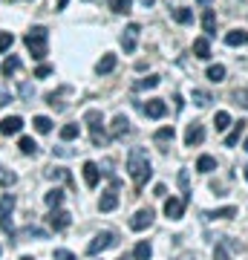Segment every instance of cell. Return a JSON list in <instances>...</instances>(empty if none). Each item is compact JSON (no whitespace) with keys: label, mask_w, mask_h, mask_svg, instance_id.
I'll return each mask as SVG.
<instances>
[{"label":"cell","mask_w":248,"mask_h":260,"mask_svg":"<svg viewBox=\"0 0 248 260\" xmlns=\"http://www.w3.org/2000/svg\"><path fill=\"white\" fill-rule=\"evenodd\" d=\"M127 174H130V179H133L136 188H141L147 179H150L153 168H150V159H147L145 148H133L127 153Z\"/></svg>","instance_id":"cell-1"},{"label":"cell","mask_w":248,"mask_h":260,"mask_svg":"<svg viewBox=\"0 0 248 260\" xmlns=\"http://www.w3.org/2000/svg\"><path fill=\"white\" fill-rule=\"evenodd\" d=\"M84 121L90 124V142H92V148H107L110 136H107V130H104L101 110H87V113H84Z\"/></svg>","instance_id":"cell-2"},{"label":"cell","mask_w":248,"mask_h":260,"mask_svg":"<svg viewBox=\"0 0 248 260\" xmlns=\"http://www.w3.org/2000/svg\"><path fill=\"white\" fill-rule=\"evenodd\" d=\"M46 38H49V32H46L44 26H32L26 32V38H23L35 61H44V58H46Z\"/></svg>","instance_id":"cell-3"},{"label":"cell","mask_w":248,"mask_h":260,"mask_svg":"<svg viewBox=\"0 0 248 260\" xmlns=\"http://www.w3.org/2000/svg\"><path fill=\"white\" fill-rule=\"evenodd\" d=\"M12 211H15V197L12 194H3L0 197V229L9 234H15V225H12Z\"/></svg>","instance_id":"cell-4"},{"label":"cell","mask_w":248,"mask_h":260,"mask_svg":"<svg viewBox=\"0 0 248 260\" xmlns=\"http://www.w3.org/2000/svg\"><path fill=\"white\" fill-rule=\"evenodd\" d=\"M116 234L113 232H101V234H95L90 240V246H87V254H101V251H107V249H113L116 246Z\"/></svg>","instance_id":"cell-5"},{"label":"cell","mask_w":248,"mask_h":260,"mask_svg":"<svg viewBox=\"0 0 248 260\" xmlns=\"http://www.w3.org/2000/svg\"><path fill=\"white\" fill-rule=\"evenodd\" d=\"M46 223H49L52 232H64L66 225L73 223V217H69V211H64V208L58 205V208H52V211L46 214Z\"/></svg>","instance_id":"cell-6"},{"label":"cell","mask_w":248,"mask_h":260,"mask_svg":"<svg viewBox=\"0 0 248 260\" xmlns=\"http://www.w3.org/2000/svg\"><path fill=\"white\" fill-rule=\"evenodd\" d=\"M153 217H156V214H153V208H141V211L133 214L130 229H133V232H145L147 225H153Z\"/></svg>","instance_id":"cell-7"},{"label":"cell","mask_w":248,"mask_h":260,"mask_svg":"<svg viewBox=\"0 0 248 260\" xmlns=\"http://www.w3.org/2000/svg\"><path fill=\"white\" fill-rule=\"evenodd\" d=\"M116 205H119V182L113 179V188H107V191L101 194V200H98V208H101V211H113Z\"/></svg>","instance_id":"cell-8"},{"label":"cell","mask_w":248,"mask_h":260,"mask_svg":"<svg viewBox=\"0 0 248 260\" xmlns=\"http://www.w3.org/2000/svg\"><path fill=\"white\" fill-rule=\"evenodd\" d=\"M138 32H141V26L138 23H130L127 29H124V35H121V47H124V52H136V41H138Z\"/></svg>","instance_id":"cell-9"},{"label":"cell","mask_w":248,"mask_h":260,"mask_svg":"<svg viewBox=\"0 0 248 260\" xmlns=\"http://www.w3.org/2000/svg\"><path fill=\"white\" fill-rule=\"evenodd\" d=\"M185 208H188V200H176V197H170L165 203V214H167V220H182V214H185Z\"/></svg>","instance_id":"cell-10"},{"label":"cell","mask_w":248,"mask_h":260,"mask_svg":"<svg viewBox=\"0 0 248 260\" xmlns=\"http://www.w3.org/2000/svg\"><path fill=\"white\" fill-rule=\"evenodd\" d=\"M23 130V119L20 116H6V119H0V136H15Z\"/></svg>","instance_id":"cell-11"},{"label":"cell","mask_w":248,"mask_h":260,"mask_svg":"<svg viewBox=\"0 0 248 260\" xmlns=\"http://www.w3.org/2000/svg\"><path fill=\"white\" fill-rule=\"evenodd\" d=\"M202 139H205V127L202 124H188V130H185V145L188 148H196V145H202Z\"/></svg>","instance_id":"cell-12"},{"label":"cell","mask_w":248,"mask_h":260,"mask_svg":"<svg viewBox=\"0 0 248 260\" xmlns=\"http://www.w3.org/2000/svg\"><path fill=\"white\" fill-rule=\"evenodd\" d=\"M113 139H124V136H130V119L127 116H124V113H119V116H116V119H113Z\"/></svg>","instance_id":"cell-13"},{"label":"cell","mask_w":248,"mask_h":260,"mask_svg":"<svg viewBox=\"0 0 248 260\" xmlns=\"http://www.w3.org/2000/svg\"><path fill=\"white\" fill-rule=\"evenodd\" d=\"M84 182H87V188H95L98 185V177H101V171H98V165L95 162H84Z\"/></svg>","instance_id":"cell-14"},{"label":"cell","mask_w":248,"mask_h":260,"mask_svg":"<svg viewBox=\"0 0 248 260\" xmlns=\"http://www.w3.org/2000/svg\"><path fill=\"white\" fill-rule=\"evenodd\" d=\"M116 64H119V58L113 55V52H107V55H101V61L95 64V73L98 75H110L113 70H116Z\"/></svg>","instance_id":"cell-15"},{"label":"cell","mask_w":248,"mask_h":260,"mask_svg":"<svg viewBox=\"0 0 248 260\" xmlns=\"http://www.w3.org/2000/svg\"><path fill=\"white\" fill-rule=\"evenodd\" d=\"M145 113L150 116V119H162V116L167 113V104L162 102V99H150V102H147V107H145Z\"/></svg>","instance_id":"cell-16"},{"label":"cell","mask_w":248,"mask_h":260,"mask_svg":"<svg viewBox=\"0 0 248 260\" xmlns=\"http://www.w3.org/2000/svg\"><path fill=\"white\" fill-rule=\"evenodd\" d=\"M225 44H228V47H245L248 44V32L245 29H231L228 35H225Z\"/></svg>","instance_id":"cell-17"},{"label":"cell","mask_w":248,"mask_h":260,"mask_svg":"<svg viewBox=\"0 0 248 260\" xmlns=\"http://www.w3.org/2000/svg\"><path fill=\"white\" fill-rule=\"evenodd\" d=\"M193 55L202 58V61H208V58H211V44H208V35L193 41Z\"/></svg>","instance_id":"cell-18"},{"label":"cell","mask_w":248,"mask_h":260,"mask_svg":"<svg viewBox=\"0 0 248 260\" xmlns=\"http://www.w3.org/2000/svg\"><path fill=\"white\" fill-rule=\"evenodd\" d=\"M245 127H248V121H242V119H239L237 124H234V130H231L228 136H225V148H234V145L239 142V136L245 133Z\"/></svg>","instance_id":"cell-19"},{"label":"cell","mask_w":248,"mask_h":260,"mask_svg":"<svg viewBox=\"0 0 248 260\" xmlns=\"http://www.w3.org/2000/svg\"><path fill=\"white\" fill-rule=\"evenodd\" d=\"M205 217H208V220H234V217H237V208H234V205H225V208L208 211Z\"/></svg>","instance_id":"cell-20"},{"label":"cell","mask_w":248,"mask_h":260,"mask_svg":"<svg viewBox=\"0 0 248 260\" xmlns=\"http://www.w3.org/2000/svg\"><path fill=\"white\" fill-rule=\"evenodd\" d=\"M202 29H205V35H208V38L217 35V15H214V9H205L202 12Z\"/></svg>","instance_id":"cell-21"},{"label":"cell","mask_w":248,"mask_h":260,"mask_svg":"<svg viewBox=\"0 0 248 260\" xmlns=\"http://www.w3.org/2000/svg\"><path fill=\"white\" fill-rule=\"evenodd\" d=\"M44 203L49 205V208H58V205L64 203V191H61V188H52V191H46V194H44Z\"/></svg>","instance_id":"cell-22"},{"label":"cell","mask_w":248,"mask_h":260,"mask_svg":"<svg viewBox=\"0 0 248 260\" xmlns=\"http://www.w3.org/2000/svg\"><path fill=\"white\" fill-rule=\"evenodd\" d=\"M133 257H136V260H150V257H153V246H150L147 240H141L136 249H133Z\"/></svg>","instance_id":"cell-23"},{"label":"cell","mask_w":248,"mask_h":260,"mask_svg":"<svg viewBox=\"0 0 248 260\" xmlns=\"http://www.w3.org/2000/svg\"><path fill=\"white\" fill-rule=\"evenodd\" d=\"M18 70H20V58L18 55H9L6 61H3V75H6V78H12Z\"/></svg>","instance_id":"cell-24"},{"label":"cell","mask_w":248,"mask_h":260,"mask_svg":"<svg viewBox=\"0 0 248 260\" xmlns=\"http://www.w3.org/2000/svg\"><path fill=\"white\" fill-rule=\"evenodd\" d=\"M64 93H69V87H61L58 93H49V95H46V104H49V107H55V110H64V102H61V95H64Z\"/></svg>","instance_id":"cell-25"},{"label":"cell","mask_w":248,"mask_h":260,"mask_svg":"<svg viewBox=\"0 0 248 260\" xmlns=\"http://www.w3.org/2000/svg\"><path fill=\"white\" fill-rule=\"evenodd\" d=\"M18 148H20V153H23V156H35V153H38L35 139H29V136H23V139L18 142Z\"/></svg>","instance_id":"cell-26"},{"label":"cell","mask_w":248,"mask_h":260,"mask_svg":"<svg viewBox=\"0 0 248 260\" xmlns=\"http://www.w3.org/2000/svg\"><path fill=\"white\" fill-rule=\"evenodd\" d=\"M208 81H214V84L225 81V67H222V64H211V67H208Z\"/></svg>","instance_id":"cell-27"},{"label":"cell","mask_w":248,"mask_h":260,"mask_svg":"<svg viewBox=\"0 0 248 260\" xmlns=\"http://www.w3.org/2000/svg\"><path fill=\"white\" fill-rule=\"evenodd\" d=\"M196 171H202V174H211V171H217V159H214V156H199V162H196Z\"/></svg>","instance_id":"cell-28"},{"label":"cell","mask_w":248,"mask_h":260,"mask_svg":"<svg viewBox=\"0 0 248 260\" xmlns=\"http://www.w3.org/2000/svg\"><path fill=\"white\" fill-rule=\"evenodd\" d=\"M46 177H49V179H64V182L73 185V177H69V171H66V168H49V171H46Z\"/></svg>","instance_id":"cell-29"},{"label":"cell","mask_w":248,"mask_h":260,"mask_svg":"<svg viewBox=\"0 0 248 260\" xmlns=\"http://www.w3.org/2000/svg\"><path fill=\"white\" fill-rule=\"evenodd\" d=\"M15 182H18V174L9 171V168H0V185L9 188V185H15Z\"/></svg>","instance_id":"cell-30"},{"label":"cell","mask_w":248,"mask_h":260,"mask_svg":"<svg viewBox=\"0 0 248 260\" xmlns=\"http://www.w3.org/2000/svg\"><path fill=\"white\" fill-rule=\"evenodd\" d=\"M170 15H173V20H176V23H191V20H193V12H191V9H185V6L173 9Z\"/></svg>","instance_id":"cell-31"},{"label":"cell","mask_w":248,"mask_h":260,"mask_svg":"<svg viewBox=\"0 0 248 260\" xmlns=\"http://www.w3.org/2000/svg\"><path fill=\"white\" fill-rule=\"evenodd\" d=\"M78 133H81V127H78V124H64V127H61V139L73 142V139H78Z\"/></svg>","instance_id":"cell-32"},{"label":"cell","mask_w":248,"mask_h":260,"mask_svg":"<svg viewBox=\"0 0 248 260\" xmlns=\"http://www.w3.org/2000/svg\"><path fill=\"white\" fill-rule=\"evenodd\" d=\"M173 136H176V130H173V127H159L153 139H156L159 145H165V142H173Z\"/></svg>","instance_id":"cell-33"},{"label":"cell","mask_w":248,"mask_h":260,"mask_svg":"<svg viewBox=\"0 0 248 260\" xmlns=\"http://www.w3.org/2000/svg\"><path fill=\"white\" fill-rule=\"evenodd\" d=\"M214 124H217V130L222 133V130H228V127H231V116H228L225 110H220L217 116H214Z\"/></svg>","instance_id":"cell-34"},{"label":"cell","mask_w":248,"mask_h":260,"mask_svg":"<svg viewBox=\"0 0 248 260\" xmlns=\"http://www.w3.org/2000/svg\"><path fill=\"white\" fill-rule=\"evenodd\" d=\"M107 3H110V9L119 12V15H127L130 6H133V0H107Z\"/></svg>","instance_id":"cell-35"},{"label":"cell","mask_w":248,"mask_h":260,"mask_svg":"<svg viewBox=\"0 0 248 260\" xmlns=\"http://www.w3.org/2000/svg\"><path fill=\"white\" fill-rule=\"evenodd\" d=\"M32 124H35L38 133H49V130H52V121L46 119V116H35V121H32Z\"/></svg>","instance_id":"cell-36"},{"label":"cell","mask_w":248,"mask_h":260,"mask_svg":"<svg viewBox=\"0 0 248 260\" xmlns=\"http://www.w3.org/2000/svg\"><path fill=\"white\" fill-rule=\"evenodd\" d=\"M12 44H15V35L12 32H0V52H9Z\"/></svg>","instance_id":"cell-37"},{"label":"cell","mask_w":248,"mask_h":260,"mask_svg":"<svg viewBox=\"0 0 248 260\" xmlns=\"http://www.w3.org/2000/svg\"><path fill=\"white\" fill-rule=\"evenodd\" d=\"M153 87H159V75H147L138 81V90H153Z\"/></svg>","instance_id":"cell-38"},{"label":"cell","mask_w":248,"mask_h":260,"mask_svg":"<svg viewBox=\"0 0 248 260\" xmlns=\"http://www.w3.org/2000/svg\"><path fill=\"white\" fill-rule=\"evenodd\" d=\"M193 102L199 104V107H208L211 104V95L205 93V90H193Z\"/></svg>","instance_id":"cell-39"},{"label":"cell","mask_w":248,"mask_h":260,"mask_svg":"<svg viewBox=\"0 0 248 260\" xmlns=\"http://www.w3.org/2000/svg\"><path fill=\"white\" fill-rule=\"evenodd\" d=\"M214 260H234V257H231V254H228V249H225V246L220 243V246L214 249Z\"/></svg>","instance_id":"cell-40"},{"label":"cell","mask_w":248,"mask_h":260,"mask_svg":"<svg viewBox=\"0 0 248 260\" xmlns=\"http://www.w3.org/2000/svg\"><path fill=\"white\" fill-rule=\"evenodd\" d=\"M26 234H29V237H41V240H44V237H49V232H46V229H38V225H29Z\"/></svg>","instance_id":"cell-41"},{"label":"cell","mask_w":248,"mask_h":260,"mask_svg":"<svg viewBox=\"0 0 248 260\" xmlns=\"http://www.w3.org/2000/svg\"><path fill=\"white\" fill-rule=\"evenodd\" d=\"M55 260H75L73 251H66V249H55V254H52Z\"/></svg>","instance_id":"cell-42"},{"label":"cell","mask_w":248,"mask_h":260,"mask_svg":"<svg viewBox=\"0 0 248 260\" xmlns=\"http://www.w3.org/2000/svg\"><path fill=\"white\" fill-rule=\"evenodd\" d=\"M234 99H237V104H242V107L248 110V90H237V93H234Z\"/></svg>","instance_id":"cell-43"},{"label":"cell","mask_w":248,"mask_h":260,"mask_svg":"<svg viewBox=\"0 0 248 260\" xmlns=\"http://www.w3.org/2000/svg\"><path fill=\"white\" fill-rule=\"evenodd\" d=\"M49 73H52V67H49V64H41V67L35 70V78H46Z\"/></svg>","instance_id":"cell-44"},{"label":"cell","mask_w":248,"mask_h":260,"mask_svg":"<svg viewBox=\"0 0 248 260\" xmlns=\"http://www.w3.org/2000/svg\"><path fill=\"white\" fill-rule=\"evenodd\" d=\"M20 95H23V99H32V95H35V87H32V84H20Z\"/></svg>","instance_id":"cell-45"},{"label":"cell","mask_w":248,"mask_h":260,"mask_svg":"<svg viewBox=\"0 0 248 260\" xmlns=\"http://www.w3.org/2000/svg\"><path fill=\"white\" fill-rule=\"evenodd\" d=\"M52 153H55V156H75L73 148H52Z\"/></svg>","instance_id":"cell-46"},{"label":"cell","mask_w":248,"mask_h":260,"mask_svg":"<svg viewBox=\"0 0 248 260\" xmlns=\"http://www.w3.org/2000/svg\"><path fill=\"white\" fill-rule=\"evenodd\" d=\"M9 102H12L9 95H6V93H0V107H3V104H9Z\"/></svg>","instance_id":"cell-47"},{"label":"cell","mask_w":248,"mask_h":260,"mask_svg":"<svg viewBox=\"0 0 248 260\" xmlns=\"http://www.w3.org/2000/svg\"><path fill=\"white\" fill-rule=\"evenodd\" d=\"M176 260H196V257H193L191 251H188V254H179V257H176Z\"/></svg>","instance_id":"cell-48"},{"label":"cell","mask_w":248,"mask_h":260,"mask_svg":"<svg viewBox=\"0 0 248 260\" xmlns=\"http://www.w3.org/2000/svg\"><path fill=\"white\" fill-rule=\"evenodd\" d=\"M66 3H69V0H58V9H66Z\"/></svg>","instance_id":"cell-49"},{"label":"cell","mask_w":248,"mask_h":260,"mask_svg":"<svg viewBox=\"0 0 248 260\" xmlns=\"http://www.w3.org/2000/svg\"><path fill=\"white\" fill-rule=\"evenodd\" d=\"M242 150H248V136H245V142H242Z\"/></svg>","instance_id":"cell-50"},{"label":"cell","mask_w":248,"mask_h":260,"mask_svg":"<svg viewBox=\"0 0 248 260\" xmlns=\"http://www.w3.org/2000/svg\"><path fill=\"white\" fill-rule=\"evenodd\" d=\"M119 260H130V257H127V254H124V257H119Z\"/></svg>","instance_id":"cell-51"},{"label":"cell","mask_w":248,"mask_h":260,"mask_svg":"<svg viewBox=\"0 0 248 260\" xmlns=\"http://www.w3.org/2000/svg\"><path fill=\"white\" fill-rule=\"evenodd\" d=\"M20 260H32V257H29V254H26V257H20Z\"/></svg>","instance_id":"cell-52"},{"label":"cell","mask_w":248,"mask_h":260,"mask_svg":"<svg viewBox=\"0 0 248 260\" xmlns=\"http://www.w3.org/2000/svg\"><path fill=\"white\" fill-rule=\"evenodd\" d=\"M245 179H248V165H245Z\"/></svg>","instance_id":"cell-53"},{"label":"cell","mask_w":248,"mask_h":260,"mask_svg":"<svg viewBox=\"0 0 248 260\" xmlns=\"http://www.w3.org/2000/svg\"><path fill=\"white\" fill-rule=\"evenodd\" d=\"M199 3H211V0H199Z\"/></svg>","instance_id":"cell-54"}]
</instances>
